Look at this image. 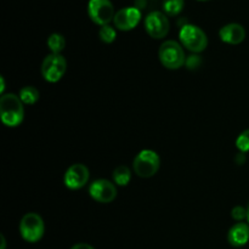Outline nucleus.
Instances as JSON below:
<instances>
[{
	"label": "nucleus",
	"instance_id": "obj_1",
	"mask_svg": "<svg viewBox=\"0 0 249 249\" xmlns=\"http://www.w3.org/2000/svg\"><path fill=\"white\" fill-rule=\"evenodd\" d=\"M0 117L4 125L16 128L21 125L24 119V104L18 95L4 94L0 97Z\"/></svg>",
	"mask_w": 249,
	"mask_h": 249
},
{
	"label": "nucleus",
	"instance_id": "obj_2",
	"mask_svg": "<svg viewBox=\"0 0 249 249\" xmlns=\"http://www.w3.org/2000/svg\"><path fill=\"white\" fill-rule=\"evenodd\" d=\"M180 43L191 53H199L208 46V36L202 28L195 24H185L179 32Z\"/></svg>",
	"mask_w": 249,
	"mask_h": 249
},
{
	"label": "nucleus",
	"instance_id": "obj_3",
	"mask_svg": "<svg viewBox=\"0 0 249 249\" xmlns=\"http://www.w3.org/2000/svg\"><path fill=\"white\" fill-rule=\"evenodd\" d=\"M160 61L167 70H179L186 63V56H185L182 45H180L175 40H165L160 46L158 51Z\"/></svg>",
	"mask_w": 249,
	"mask_h": 249
},
{
	"label": "nucleus",
	"instance_id": "obj_4",
	"mask_svg": "<svg viewBox=\"0 0 249 249\" xmlns=\"http://www.w3.org/2000/svg\"><path fill=\"white\" fill-rule=\"evenodd\" d=\"M160 167V158L152 150H142L133 160V169L136 175L143 179L155 177Z\"/></svg>",
	"mask_w": 249,
	"mask_h": 249
},
{
	"label": "nucleus",
	"instance_id": "obj_5",
	"mask_svg": "<svg viewBox=\"0 0 249 249\" xmlns=\"http://www.w3.org/2000/svg\"><path fill=\"white\" fill-rule=\"evenodd\" d=\"M45 232L44 220L39 214L27 213L19 221V233L28 243H36L43 238Z\"/></svg>",
	"mask_w": 249,
	"mask_h": 249
},
{
	"label": "nucleus",
	"instance_id": "obj_6",
	"mask_svg": "<svg viewBox=\"0 0 249 249\" xmlns=\"http://www.w3.org/2000/svg\"><path fill=\"white\" fill-rule=\"evenodd\" d=\"M67 71V61L61 53H50L41 63V75L49 83H57Z\"/></svg>",
	"mask_w": 249,
	"mask_h": 249
},
{
	"label": "nucleus",
	"instance_id": "obj_7",
	"mask_svg": "<svg viewBox=\"0 0 249 249\" xmlns=\"http://www.w3.org/2000/svg\"><path fill=\"white\" fill-rule=\"evenodd\" d=\"M88 15L97 26H107L114 18V7L111 0H89Z\"/></svg>",
	"mask_w": 249,
	"mask_h": 249
},
{
	"label": "nucleus",
	"instance_id": "obj_8",
	"mask_svg": "<svg viewBox=\"0 0 249 249\" xmlns=\"http://www.w3.org/2000/svg\"><path fill=\"white\" fill-rule=\"evenodd\" d=\"M145 29L151 38H165L170 29V23L167 15L160 11L150 12L145 18Z\"/></svg>",
	"mask_w": 249,
	"mask_h": 249
},
{
	"label": "nucleus",
	"instance_id": "obj_9",
	"mask_svg": "<svg viewBox=\"0 0 249 249\" xmlns=\"http://www.w3.org/2000/svg\"><path fill=\"white\" fill-rule=\"evenodd\" d=\"M89 195L94 201L99 203H111L117 198L116 184L106 179L95 180L89 186Z\"/></svg>",
	"mask_w": 249,
	"mask_h": 249
},
{
	"label": "nucleus",
	"instance_id": "obj_10",
	"mask_svg": "<svg viewBox=\"0 0 249 249\" xmlns=\"http://www.w3.org/2000/svg\"><path fill=\"white\" fill-rule=\"evenodd\" d=\"M141 17H142L141 10L136 6L123 7V9L118 10L114 15V27L122 32L131 31L140 23Z\"/></svg>",
	"mask_w": 249,
	"mask_h": 249
},
{
	"label": "nucleus",
	"instance_id": "obj_11",
	"mask_svg": "<svg viewBox=\"0 0 249 249\" xmlns=\"http://www.w3.org/2000/svg\"><path fill=\"white\" fill-rule=\"evenodd\" d=\"M90 178V172L87 165L82 163L72 164L65 173L63 182L65 186L70 190H80L88 184Z\"/></svg>",
	"mask_w": 249,
	"mask_h": 249
},
{
	"label": "nucleus",
	"instance_id": "obj_12",
	"mask_svg": "<svg viewBox=\"0 0 249 249\" xmlns=\"http://www.w3.org/2000/svg\"><path fill=\"white\" fill-rule=\"evenodd\" d=\"M219 38L226 44L238 45L246 39V29L240 23H228L220 28Z\"/></svg>",
	"mask_w": 249,
	"mask_h": 249
},
{
	"label": "nucleus",
	"instance_id": "obj_13",
	"mask_svg": "<svg viewBox=\"0 0 249 249\" xmlns=\"http://www.w3.org/2000/svg\"><path fill=\"white\" fill-rule=\"evenodd\" d=\"M228 241L232 247L240 248L249 242V224L237 223L229 230Z\"/></svg>",
	"mask_w": 249,
	"mask_h": 249
},
{
	"label": "nucleus",
	"instance_id": "obj_14",
	"mask_svg": "<svg viewBox=\"0 0 249 249\" xmlns=\"http://www.w3.org/2000/svg\"><path fill=\"white\" fill-rule=\"evenodd\" d=\"M112 177L117 186H126L131 180V172L125 165H119L113 170Z\"/></svg>",
	"mask_w": 249,
	"mask_h": 249
},
{
	"label": "nucleus",
	"instance_id": "obj_15",
	"mask_svg": "<svg viewBox=\"0 0 249 249\" xmlns=\"http://www.w3.org/2000/svg\"><path fill=\"white\" fill-rule=\"evenodd\" d=\"M18 96L24 105H34L40 97V92L36 87L27 85V87H23L19 90Z\"/></svg>",
	"mask_w": 249,
	"mask_h": 249
},
{
	"label": "nucleus",
	"instance_id": "obj_16",
	"mask_svg": "<svg viewBox=\"0 0 249 249\" xmlns=\"http://www.w3.org/2000/svg\"><path fill=\"white\" fill-rule=\"evenodd\" d=\"M46 44H48V48L50 49L51 53H61L66 46V39L62 34L53 33L51 36H49Z\"/></svg>",
	"mask_w": 249,
	"mask_h": 249
},
{
	"label": "nucleus",
	"instance_id": "obj_17",
	"mask_svg": "<svg viewBox=\"0 0 249 249\" xmlns=\"http://www.w3.org/2000/svg\"><path fill=\"white\" fill-rule=\"evenodd\" d=\"M185 7V0H163V11L167 16H178Z\"/></svg>",
	"mask_w": 249,
	"mask_h": 249
},
{
	"label": "nucleus",
	"instance_id": "obj_18",
	"mask_svg": "<svg viewBox=\"0 0 249 249\" xmlns=\"http://www.w3.org/2000/svg\"><path fill=\"white\" fill-rule=\"evenodd\" d=\"M99 36L101 39V41H104L105 44H111L116 40L117 38V32L114 29V27L109 26H102L99 31Z\"/></svg>",
	"mask_w": 249,
	"mask_h": 249
},
{
	"label": "nucleus",
	"instance_id": "obj_19",
	"mask_svg": "<svg viewBox=\"0 0 249 249\" xmlns=\"http://www.w3.org/2000/svg\"><path fill=\"white\" fill-rule=\"evenodd\" d=\"M236 147L241 153L249 152V129L242 131L236 139Z\"/></svg>",
	"mask_w": 249,
	"mask_h": 249
},
{
	"label": "nucleus",
	"instance_id": "obj_20",
	"mask_svg": "<svg viewBox=\"0 0 249 249\" xmlns=\"http://www.w3.org/2000/svg\"><path fill=\"white\" fill-rule=\"evenodd\" d=\"M231 216H232V219H235L236 221L241 223V221H243L245 219H247V209L242 206L235 207V208L231 211Z\"/></svg>",
	"mask_w": 249,
	"mask_h": 249
},
{
	"label": "nucleus",
	"instance_id": "obj_21",
	"mask_svg": "<svg viewBox=\"0 0 249 249\" xmlns=\"http://www.w3.org/2000/svg\"><path fill=\"white\" fill-rule=\"evenodd\" d=\"M71 249H95L92 246L88 245V243H77V245L73 246Z\"/></svg>",
	"mask_w": 249,
	"mask_h": 249
},
{
	"label": "nucleus",
	"instance_id": "obj_22",
	"mask_svg": "<svg viewBox=\"0 0 249 249\" xmlns=\"http://www.w3.org/2000/svg\"><path fill=\"white\" fill-rule=\"evenodd\" d=\"M246 160V157H245V153H238L237 157H236V162H237V164H243Z\"/></svg>",
	"mask_w": 249,
	"mask_h": 249
},
{
	"label": "nucleus",
	"instance_id": "obj_23",
	"mask_svg": "<svg viewBox=\"0 0 249 249\" xmlns=\"http://www.w3.org/2000/svg\"><path fill=\"white\" fill-rule=\"evenodd\" d=\"M0 82H1V88H0V92H1V95H4V90H5V79H4V77H0Z\"/></svg>",
	"mask_w": 249,
	"mask_h": 249
},
{
	"label": "nucleus",
	"instance_id": "obj_24",
	"mask_svg": "<svg viewBox=\"0 0 249 249\" xmlns=\"http://www.w3.org/2000/svg\"><path fill=\"white\" fill-rule=\"evenodd\" d=\"M6 248V241H5L4 235H1V249Z\"/></svg>",
	"mask_w": 249,
	"mask_h": 249
},
{
	"label": "nucleus",
	"instance_id": "obj_25",
	"mask_svg": "<svg viewBox=\"0 0 249 249\" xmlns=\"http://www.w3.org/2000/svg\"><path fill=\"white\" fill-rule=\"evenodd\" d=\"M247 221H248V224H249V206H248V208H247Z\"/></svg>",
	"mask_w": 249,
	"mask_h": 249
},
{
	"label": "nucleus",
	"instance_id": "obj_26",
	"mask_svg": "<svg viewBox=\"0 0 249 249\" xmlns=\"http://www.w3.org/2000/svg\"><path fill=\"white\" fill-rule=\"evenodd\" d=\"M198 1H209V0H198Z\"/></svg>",
	"mask_w": 249,
	"mask_h": 249
}]
</instances>
